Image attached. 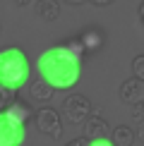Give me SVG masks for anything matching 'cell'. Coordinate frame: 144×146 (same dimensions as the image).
<instances>
[{
  "mask_svg": "<svg viewBox=\"0 0 144 146\" xmlns=\"http://www.w3.org/2000/svg\"><path fill=\"white\" fill-rule=\"evenodd\" d=\"M87 144H89V139L87 137H79V139H72L67 146H87Z\"/></svg>",
  "mask_w": 144,
  "mask_h": 146,
  "instance_id": "obj_18",
  "label": "cell"
},
{
  "mask_svg": "<svg viewBox=\"0 0 144 146\" xmlns=\"http://www.w3.org/2000/svg\"><path fill=\"white\" fill-rule=\"evenodd\" d=\"M77 38H79V43H82L84 55L99 53L101 48H103V34H101V29H84Z\"/></svg>",
  "mask_w": 144,
  "mask_h": 146,
  "instance_id": "obj_8",
  "label": "cell"
},
{
  "mask_svg": "<svg viewBox=\"0 0 144 146\" xmlns=\"http://www.w3.org/2000/svg\"><path fill=\"white\" fill-rule=\"evenodd\" d=\"M15 5H19V7H24V5H31V3H36V0H12Z\"/></svg>",
  "mask_w": 144,
  "mask_h": 146,
  "instance_id": "obj_21",
  "label": "cell"
},
{
  "mask_svg": "<svg viewBox=\"0 0 144 146\" xmlns=\"http://www.w3.org/2000/svg\"><path fill=\"white\" fill-rule=\"evenodd\" d=\"M132 77H137V79L144 82V55H137L132 60Z\"/></svg>",
  "mask_w": 144,
  "mask_h": 146,
  "instance_id": "obj_14",
  "label": "cell"
},
{
  "mask_svg": "<svg viewBox=\"0 0 144 146\" xmlns=\"http://www.w3.org/2000/svg\"><path fill=\"white\" fill-rule=\"evenodd\" d=\"M91 113H94V106H91V101H89L84 94H70L67 98L63 101V115L72 125L84 122Z\"/></svg>",
  "mask_w": 144,
  "mask_h": 146,
  "instance_id": "obj_3",
  "label": "cell"
},
{
  "mask_svg": "<svg viewBox=\"0 0 144 146\" xmlns=\"http://www.w3.org/2000/svg\"><path fill=\"white\" fill-rule=\"evenodd\" d=\"M27 139V125L12 120L5 110H0V146H22Z\"/></svg>",
  "mask_w": 144,
  "mask_h": 146,
  "instance_id": "obj_4",
  "label": "cell"
},
{
  "mask_svg": "<svg viewBox=\"0 0 144 146\" xmlns=\"http://www.w3.org/2000/svg\"><path fill=\"white\" fill-rule=\"evenodd\" d=\"M84 137L87 139H108L111 137V127L96 110L84 120Z\"/></svg>",
  "mask_w": 144,
  "mask_h": 146,
  "instance_id": "obj_7",
  "label": "cell"
},
{
  "mask_svg": "<svg viewBox=\"0 0 144 146\" xmlns=\"http://www.w3.org/2000/svg\"><path fill=\"white\" fill-rule=\"evenodd\" d=\"M137 15H139V22H142V27H144V0L139 3V10H137Z\"/></svg>",
  "mask_w": 144,
  "mask_h": 146,
  "instance_id": "obj_20",
  "label": "cell"
},
{
  "mask_svg": "<svg viewBox=\"0 0 144 146\" xmlns=\"http://www.w3.org/2000/svg\"><path fill=\"white\" fill-rule=\"evenodd\" d=\"M39 77H43L53 89H72L82 77V58L65 43L51 46L39 55Z\"/></svg>",
  "mask_w": 144,
  "mask_h": 146,
  "instance_id": "obj_1",
  "label": "cell"
},
{
  "mask_svg": "<svg viewBox=\"0 0 144 146\" xmlns=\"http://www.w3.org/2000/svg\"><path fill=\"white\" fill-rule=\"evenodd\" d=\"M29 74H31V65L22 48L7 46L0 50V82L17 91L24 84H29Z\"/></svg>",
  "mask_w": 144,
  "mask_h": 146,
  "instance_id": "obj_2",
  "label": "cell"
},
{
  "mask_svg": "<svg viewBox=\"0 0 144 146\" xmlns=\"http://www.w3.org/2000/svg\"><path fill=\"white\" fill-rule=\"evenodd\" d=\"M53 96H55V89H53L43 77L34 79V82L29 84V98H31V101H36V103H48Z\"/></svg>",
  "mask_w": 144,
  "mask_h": 146,
  "instance_id": "obj_9",
  "label": "cell"
},
{
  "mask_svg": "<svg viewBox=\"0 0 144 146\" xmlns=\"http://www.w3.org/2000/svg\"><path fill=\"white\" fill-rule=\"evenodd\" d=\"M120 101L127 103V106H135V103L144 101V82L137 77H130L120 84Z\"/></svg>",
  "mask_w": 144,
  "mask_h": 146,
  "instance_id": "obj_6",
  "label": "cell"
},
{
  "mask_svg": "<svg viewBox=\"0 0 144 146\" xmlns=\"http://www.w3.org/2000/svg\"><path fill=\"white\" fill-rule=\"evenodd\" d=\"M142 108H144V101H142Z\"/></svg>",
  "mask_w": 144,
  "mask_h": 146,
  "instance_id": "obj_24",
  "label": "cell"
},
{
  "mask_svg": "<svg viewBox=\"0 0 144 146\" xmlns=\"http://www.w3.org/2000/svg\"><path fill=\"white\" fill-rule=\"evenodd\" d=\"M132 117H135V120H142V117H144V108H142V103H135V106H132Z\"/></svg>",
  "mask_w": 144,
  "mask_h": 146,
  "instance_id": "obj_15",
  "label": "cell"
},
{
  "mask_svg": "<svg viewBox=\"0 0 144 146\" xmlns=\"http://www.w3.org/2000/svg\"><path fill=\"white\" fill-rule=\"evenodd\" d=\"M5 113L10 115L12 120H17V122H22V125H29L31 122V117H34V113H31V108H29V103H24L22 98H12V103L7 108H5Z\"/></svg>",
  "mask_w": 144,
  "mask_h": 146,
  "instance_id": "obj_10",
  "label": "cell"
},
{
  "mask_svg": "<svg viewBox=\"0 0 144 146\" xmlns=\"http://www.w3.org/2000/svg\"><path fill=\"white\" fill-rule=\"evenodd\" d=\"M87 146H113V144H111V139H89Z\"/></svg>",
  "mask_w": 144,
  "mask_h": 146,
  "instance_id": "obj_16",
  "label": "cell"
},
{
  "mask_svg": "<svg viewBox=\"0 0 144 146\" xmlns=\"http://www.w3.org/2000/svg\"><path fill=\"white\" fill-rule=\"evenodd\" d=\"M0 34H3V24H0Z\"/></svg>",
  "mask_w": 144,
  "mask_h": 146,
  "instance_id": "obj_23",
  "label": "cell"
},
{
  "mask_svg": "<svg viewBox=\"0 0 144 146\" xmlns=\"http://www.w3.org/2000/svg\"><path fill=\"white\" fill-rule=\"evenodd\" d=\"M65 3H70V5H84L87 0H65Z\"/></svg>",
  "mask_w": 144,
  "mask_h": 146,
  "instance_id": "obj_22",
  "label": "cell"
},
{
  "mask_svg": "<svg viewBox=\"0 0 144 146\" xmlns=\"http://www.w3.org/2000/svg\"><path fill=\"white\" fill-rule=\"evenodd\" d=\"M87 3L96 5V7H108V5H113V3H115V0H87Z\"/></svg>",
  "mask_w": 144,
  "mask_h": 146,
  "instance_id": "obj_17",
  "label": "cell"
},
{
  "mask_svg": "<svg viewBox=\"0 0 144 146\" xmlns=\"http://www.w3.org/2000/svg\"><path fill=\"white\" fill-rule=\"evenodd\" d=\"M17 96V91L12 89V86H7L5 82H0V110H5V108L12 103V98Z\"/></svg>",
  "mask_w": 144,
  "mask_h": 146,
  "instance_id": "obj_13",
  "label": "cell"
},
{
  "mask_svg": "<svg viewBox=\"0 0 144 146\" xmlns=\"http://www.w3.org/2000/svg\"><path fill=\"white\" fill-rule=\"evenodd\" d=\"M108 139H111L113 146H132V144H135V129L127 127V125H118L115 129L111 132Z\"/></svg>",
  "mask_w": 144,
  "mask_h": 146,
  "instance_id": "obj_12",
  "label": "cell"
},
{
  "mask_svg": "<svg viewBox=\"0 0 144 146\" xmlns=\"http://www.w3.org/2000/svg\"><path fill=\"white\" fill-rule=\"evenodd\" d=\"M36 15L43 22H55L60 17V3L58 0H36Z\"/></svg>",
  "mask_w": 144,
  "mask_h": 146,
  "instance_id": "obj_11",
  "label": "cell"
},
{
  "mask_svg": "<svg viewBox=\"0 0 144 146\" xmlns=\"http://www.w3.org/2000/svg\"><path fill=\"white\" fill-rule=\"evenodd\" d=\"M31 120H34L36 129H39L41 134L51 137V139H58L63 134V117H60L58 110H53V108H41Z\"/></svg>",
  "mask_w": 144,
  "mask_h": 146,
  "instance_id": "obj_5",
  "label": "cell"
},
{
  "mask_svg": "<svg viewBox=\"0 0 144 146\" xmlns=\"http://www.w3.org/2000/svg\"><path fill=\"white\" fill-rule=\"evenodd\" d=\"M137 137H139L142 141H144V117L139 120V127H137Z\"/></svg>",
  "mask_w": 144,
  "mask_h": 146,
  "instance_id": "obj_19",
  "label": "cell"
}]
</instances>
